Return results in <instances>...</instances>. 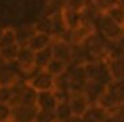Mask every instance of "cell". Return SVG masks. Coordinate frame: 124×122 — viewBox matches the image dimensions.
I'll list each match as a JSON object with an SVG mask.
<instances>
[{
    "instance_id": "1",
    "label": "cell",
    "mask_w": 124,
    "mask_h": 122,
    "mask_svg": "<svg viewBox=\"0 0 124 122\" xmlns=\"http://www.w3.org/2000/svg\"><path fill=\"white\" fill-rule=\"evenodd\" d=\"M96 30L105 38L108 42H116L124 34V27L113 22L107 14H101L97 20Z\"/></svg>"
},
{
    "instance_id": "2",
    "label": "cell",
    "mask_w": 124,
    "mask_h": 122,
    "mask_svg": "<svg viewBox=\"0 0 124 122\" xmlns=\"http://www.w3.org/2000/svg\"><path fill=\"white\" fill-rule=\"evenodd\" d=\"M15 64L18 66V71L20 72V76L24 77L27 73H30L31 71L37 68L35 66V53L27 46L20 47Z\"/></svg>"
},
{
    "instance_id": "3",
    "label": "cell",
    "mask_w": 124,
    "mask_h": 122,
    "mask_svg": "<svg viewBox=\"0 0 124 122\" xmlns=\"http://www.w3.org/2000/svg\"><path fill=\"white\" fill-rule=\"evenodd\" d=\"M37 92L43 91H53L54 90V76H51L47 71H39L37 72L30 80L27 81Z\"/></svg>"
},
{
    "instance_id": "4",
    "label": "cell",
    "mask_w": 124,
    "mask_h": 122,
    "mask_svg": "<svg viewBox=\"0 0 124 122\" xmlns=\"http://www.w3.org/2000/svg\"><path fill=\"white\" fill-rule=\"evenodd\" d=\"M107 85L100 83L97 80H88L84 88V95L86 96L89 104H97L101 99V96L105 92Z\"/></svg>"
},
{
    "instance_id": "5",
    "label": "cell",
    "mask_w": 124,
    "mask_h": 122,
    "mask_svg": "<svg viewBox=\"0 0 124 122\" xmlns=\"http://www.w3.org/2000/svg\"><path fill=\"white\" fill-rule=\"evenodd\" d=\"M38 109L35 106H12V115L11 119L14 122H34Z\"/></svg>"
},
{
    "instance_id": "6",
    "label": "cell",
    "mask_w": 124,
    "mask_h": 122,
    "mask_svg": "<svg viewBox=\"0 0 124 122\" xmlns=\"http://www.w3.org/2000/svg\"><path fill=\"white\" fill-rule=\"evenodd\" d=\"M51 50H53V57L71 64V45L65 42L62 39H53L51 44Z\"/></svg>"
},
{
    "instance_id": "7",
    "label": "cell",
    "mask_w": 124,
    "mask_h": 122,
    "mask_svg": "<svg viewBox=\"0 0 124 122\" xmlns=\"http://www.w3.org/2000/svg\"><path fill=\"white\" fill-rule=\"evenodd\" d=\"M58 99H57L54 91H43V92H38L37 96V109L43 110V111H51L54 113Z\"/></svg>"
},
{
    "instance_id": "8",
    "label": "cell",
    "mask_w": 124,
    "mask_h": 122,
    "mask_svg": "<svg viewBox=\"0 0 124 122\" xmlns=\"http://www.w3.org/2000/svg\"><path fill=\"white\" fill-rule=\"evenodd\" d=\"M112 81L124 80V56L123 57H108L105 60Z\"/></svg>"
},
{
    "instance_id": "9",
    "label": "cell",
    "mask_w": 124,
    "mask_h": 122,
    "mask_svg": "<svg viewBox=\"0 0 124 122\" xmlns=\"http://www.w3.org/2000/svg\"><path fill=\"white\" fill-rule=\"evenodd\" d=\"M69 106L71 109L73 117H81L82 118L90 104H89V102H88L86 96L84 94H77V95H70Z\"/></svg>"
},
{
    "instance_id": "10",
    "label": "cell",
    "mask_w": 124,
    "mask_h": 122,
    "mask_svg": "<svg viewBox=\"0 0 124 122\" xmlns=\"http://www.w3.org/2000/svg\"><path fill=\"white\" fill-rule=\"evenodd\" d=\"M37 33L34 27V23H27V25H22L19 27H15V35H16V44L20 47L27 46L30 39L34 37Z\"/></svg>"
},
{
    "instance_id": "11",
    "label": "cell",
    "mask_w": 124,
    "mask_h": 122,
    "mask_svg": "<svg viewBox=\"0 0 124 122\" xmlns=\"http://www.w3.org/2000/svg\"><path fill=\"white\" fill-rule=\"evenodd\" d=\"M37 96H38V92L27 83L26 87L23 88L22 94L19 95L12 103H11V106L23 104V106H35L37 107Z\"/></svg>"
},
{
    "instance_id": "12",
    "label": "cell",
    "mask_w": 124,
    "mask_h": 122,
    "mask_svg": "<svg viewBox=\"0 0 124 122\" xmlns=\"http://www.w3.org/2000/svg\"><path fill=\"white\" fill-rule=\"evenodd\" d=\"M53 39L54 38L49 34H43V33H35L34 37L30 39L27 47H30L32 52H39V50L45 49V47H49L51 46L53 44Z\"/></svg>"
},
{
    "instance_id": "13",
    "label": "cell",
    "mask_w": 124,
    "mask_h": 122,
    "mask_svg": "<svg viewBox=\"0 0 124 122\" xmlns=\"http://www.w3.org/2000/svg\"><path fill=\"white\" fill-rule=\"evenodd\" d=\"M108 115L109 113L100 104H90L82 118L88 122H102Z\"/></svg>"
},
{
    "instance_id": "14",
    "label": "cell",
    "mask_w": 124,
    "mask_h": 122,
    "mask_svg": "<svg viewBox=\"0 0 124 122\" xmlns=\"http://www.w3.org/2000/svg\"><path fill=\"white\" fill-rule=\"evenodd\" d=\"M62 18L68 30H74L81 25V12H76V11H70V9L62 8Z\"/></svg>"
},
{
    "instance_id": "15",
    "label": "cell",
    "mask_w": 124,
    "mask_h": 122,
    "mask_svg": "<svg viewBox=\"0 0 124 122\" xmlns=\"http://www.w3.org/2000/svg\"><path fill=\"white\" fill-rule=\"evenodd\" d=\"M53 60V50L51 46L45 47V49L35 52V66L38 69H46V66L49 65V63Z\"/></svg>"
},
{
    "instance_id": "16",
    "label": "cell",
    "mask_w": 124,
    "mask_h": 122,
    "mask_svg": "<svg viewBox=\"0 0 124 122\" xmlns=\"http://www.w3.org/2000/svg\"><path fill=\"white\" fill-rule=\"evenodd\" d=\"M68 68H69L68 63L53 57V60L49 63V65L46 66L45 71H47V72H49L51 76H54V77H58V76H61V75H63V73L68 72Z\"/></svg>"
},
{
    "instance_id": "17",
    "label": "cell",
    "mask_w": 124,
    "mask_h": 122,
    "mask_svg": "<svg viewBox=\"0 0 124 122\" xmlns=\"http://www.w3.org/2000/svg\"><path fill=\"white\" fill-rule=\"evenodd\" d=\"M54 117H55L57 122H68L73 117L69 102H59L54 110Z\"/></svg>"
},
{
    "instance_id": "18",
    "label": "cell",
    "mask_w": 124,
    "mask_h": 122,
    "mask_svg": "<svg viewBox=\"0 0 124 122\" xmlns=\"http://www.w3.org/2000/svg\"><path fill=\"white\" fill-rule=\"evenodd\" d=\"M19 49H20V46H19L18 44L7 46V47H1V49H0V57H1L7 64H14V63H16V58H18V54H19Z\"/></svg>"
},
{
    "instance_id": "19",
    "label": "cell",
    "mask_w": 124,
    "mask_h": 122,
    "mask_svg": "<svg viewBox=\"0 0 124 122\" xmlns=\"http://www.w3.org/2000/svg\"><path fill=\"white\" fill-rule=\"evenodd\" d=\"M34 27L37 30V33H43V34H53V23H51V18L50 16H42L34 22ZM53 37V35H51Z\"/></svg>"
},
{
    "instance_id": "20",
    "label": "cell",
    "mask_w": 124,
    "mask_h": 122,
    "mask_svg": "<svg viewBox=\"0 0 124 122\" xmlns=\"http://www.w3.org/2000/svg\"><path fill=\"white\" fill-rule=\"evenodd\" d=\"M89 3L92 4L100 14H107L111 8L117 6L119 0H89Z\"/></svg>"
},
{
    "instance_id": "21",
    "label": "cell",
    "mask_w": 124,
    "mask_h": 122,
    "mask_svg": "<svg viewBox=\"0 0 124 122\" xmlns=\"http://www.w3.org/2000/svg\"><path fill=\"white\" fill-rule=\"evenodd\" d=\"M16 44V35H15V27H4L1 38H0V49L7 47Z\"/></svg>"
},
{
    "instance_id": "22",
    "label": "cell",
    "mask_w": 124,
    "mask_h": 122,
    "mask_svg": "<svg viewBox=\"0 0 124 122\" xmlns=\"http://www.w3.org/2000/svg\"><path fill=\"white\" fill-rule=\"evenodd\" d=\"M88 4H89V0H62V8L76 11V12H82Z\"/></svg>"
},
{
    "instance_id": "23",
    "label": "cell",
    "mask_w": 124,
    "mask_h": 122,
    "mask_svg": "<svg viewBox=\"0 0 124 122\" xmlns=\"http://www.w3.org/2000/svg\"><path fill=\"white\" fill-rule=\"evenodd\" d=\"M107 15H108L113 22H116L117 25H120L121 27H124V8L121 6L117 4L116 7L111 8L108 12H107Z\"/></svg>"
},
{
    "instance_id": "24",
    "label": "cell",
    "mask_w": 124,
    "mask_h": 122,
    "mask_svg": "<svg viewBox=\"0 0 124 122\" xmlns=\"http://www.w3.org/2000/svg\"><path fill=\"white\" fill-rule=\"evenodd\" d=\"M12 87H6V85H0V103H11L12 100Z\"/></svg>"
},
{
    "instance_id": "25",
    "label": "cell",
    "mask_w": 124,
    "mask_h": 122,
    "mask_svg": "<svg viewBox=\"0 0 124 122\" xmlns=\"http://www.w3.org/2000/svg\"><path fill=\"white\" fill-rule=\"evenodd\" d=\"M34 122H55V117H54V113H51V111L38 110Z\"/></svg>"
},
{
    "instance_id": "26",
    "label": "cell",
    "mask_w": 124,
    "mask_h": 122,
    "mask_svg": "<svg viewBox=\"0 0 124 122\" xmlns=\"http://www.w3.org/2000/svg\"><path fill=\"white\" fill-rule=\"evenodd\" d=\"M12 115V106L8 103H0V122L8 121Z\"/></svg>"
},
{
    "instance_id": "27",
    "label": "cell",
    "mask_w": 124,
    "mask_h": 122,
    "mask_svg": "<svg viewBox=\"0 0 124 122\" xmlns=\"http://www.w3.org/2000/svg\"><path fill=\"white\" fill-rule=\"evenodd\" d=\"M111 115L113 117L116 122H124V102L121 104H119L113 111L111 113Z\"/></svg>"
},
{
    "instance_id": "28",
    "label": "cell",
    "mask_w": 124,
    "mask_h": 122,
    "mask_svg": "<svg viewBox=\"0 0 124 122\" xmlns=\"http://www.w3.org/2000/svg\"><path fill=\"white\" fill-rule=\"evenodd\" d=\"M115 44L117 45V46H119V47H120V49H121V50H123V52H124V34L121 35V37L119 38L117 41H116Z\"/></svg>"
},
{
    "instance_id": "29",
    "label": "cell",
    "mask_w": 124,
    "mask_h": 122,
    "mask_svg": "<svg viewBox=\"0 0 124 122\" xmlns=\"http://www.w3.org/2000/svg\"><path fill=\"white\" fill-rule=\"evenodd\" d=\"M102 122H116V121H115V119H113V117H112L111 114H109V115L107 117V118L104 119V121H102Z\"/></svg>"
},
{
    "instance_id": "30",
    "label": "cell",
    "mask_w": 124,
    "mask_h": 122,
    "mask_svg": "<svg viewBox=\"0 0 124 122\" xmlns=\"http://www.w3.org/2000/svg\"><path fill=\"white\" fill-rule=\"evenodd\" d=\"M3 30H4V27H0V38H1V34H3Z\"/></svg>"
},
{
    "instance_id": "31",
    "label": "cell",
    "mask_w": 124,
    "mask_h": 122,
    "mask_svg": "<svg viewBox=\"0 0 124 122\" xmlns=\"http://www.w3.org/2000/svg\"><path fill=\"white\" fill-rule=\"evenodd\" d=\"M4 122H14L12 119H8V121H4Z\"/></svg>"
},
{
    "instance_id": "32",
    "label": "cell",
    "mask_w": 124,
    "mask_h": 122,
    "mask_svg": "<svg viewBox=\"0 0 124 122\" xmlns=\"http://www.w3.org/2000/svg\"><path fill=\"white\" fill-rule=\"evenodd\" d=\"M55 122H57V121H55Z\"/></svg>"
}]
</instances>
